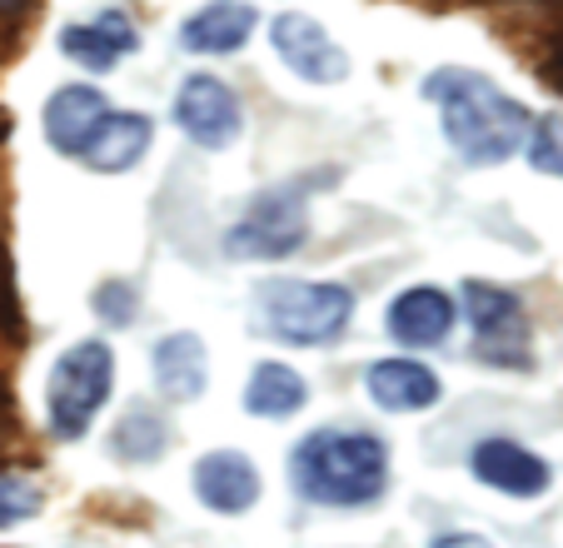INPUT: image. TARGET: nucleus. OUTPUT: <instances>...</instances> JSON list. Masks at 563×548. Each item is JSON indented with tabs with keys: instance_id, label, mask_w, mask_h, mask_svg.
Listing matches in <instances>:
<instances>
[{
	"instance_id": "obj_17",
	"label": "nucleus",
	"mask_w": 563,
	"mask_h": 548,
	"mask_svg": "<svg viewBox=\"0 0 563 548\" xmlns=\"http://www.w3.org/2000/svg\"><path fill=\"white\" fill-rule=\"evenodd\" d=\"M150 370H155V390L170 404H195L210 384V359H205V344L195 335H165L150 354Z\"/></svg>"
},
{
	"instance_id": "obj_20",
	"label": "nucleus",
	"mask_w": 563,
	"mask_h": 548,
	"mask_svg": "<svg viewBox=\"0 0 563 548\" xmlns=\"http://www.w3.org/2000/svg\"><path fill=\"white\" fill-rule=\"evenodd\" d=\"M41 514V484L25 474H0V534Z\"/></svg>"
},
{
	"instance_id": "obj_21",
	"label": "nucleus",
	"mask_w": 563,
	"mask_h": 548,
	"mask_svg": "<svg viewBox=\"0 0 563 548\" xmlns=\"http://www.w3.org/2000/svg\"><path fill=\"white\" fill-rule=\"evenodd\" d=\"M529 165L563 179V116H539L529 125Z\"/></svg>"
},
{
	"instance_id": "obj_13",
	"label": "nucleus",
	"mask_w": 563,
	"mask_h": 548,
	"mask_svg": "<svg viewBox=\"0 0 563 548\" xmlns=\"http://www.w3.org/2000/svg\"><path fill=\"white\" fill-rule=\"evenodd\" d=\"M195 498H200L210 514H245V508L260 504V469L250 453L234 449H214L195 464Z\"/></svg>"
},
{
	"instance_id": "obj_7",
	"label": "nucleus",
	"mask_w": 563,
	"mask_h": 548,
	"mask_svg": "<svg viewBox=\"0 0 563 548\" xmlns=\"http://www.w3.org/2000/svg\"><path fill=\"white\" fill-rule=\"evenodd\" d=\"M170 120L190 145L224 150L240 140V130H245V106H240V96H234L220 75L200 70V75H185V85L175 90Z\"/></svg>"
},
{
	"instance_id": "obj_18",
	"label": "nucleus",
	"mask_w": 563,
	"mask_h": 548,
	"mask_svg": "<svg viewBox=\"0 0 563 548\" xmlns=\"http://www.w3.org/2000/svg\"><path fill=\"white\" fill-rule=\"evenodd\" d=\"M305 404H309L305 374L279 364V359L255 364V374H250V384H245V409L255 414V419H295Z\"/></svg>"
},
{
	"instance_id": "obj_22",
	"label": "nucleus",
	"mask_w": 563,
	"mask_h": 548,
	"mask_svg": "<svg viewBox=\"0 0 563 548\" xmlns=\"http://www.w3.org/2000/svg\"><path fill=\"white\" fill-rule=\"evenodd\" d=\"M96 309L106 325H135V309H140V289L125 285V280H106L96 289Z\"/></svg>"
},
{
	"instance_id": "obj_10",
	"label": "nucleus",
	"mask_w": 563,
	"mask_h": 548,
	"mask_svg": "<svg viewBox=\"0 0 563 548\" xmlns=\"http://www.w3.org/2000/svg\"><path fill=\"white\" fill-rule=\"evenodd\" d=\"M60 51H65V61L80 65V70L106 75V70H115L125 55L140 51V35H135V21H130L125 11H100V15H90V21L65 25Z\"/></svg>"
},
{
	"instance_id": "obj_19",
	"label": "nucleus",
	"mask_w": 563,
	"mask_h": 548,
	"mask_svg": "<svg viewBox=\"0 0 563 548\" xmlns=\"http://www.w3.org/2000/svg\"><path fill=\"white\" fill-rule=\"evenodd\" d=\"M165 449H170V429H165V419H159L155 409H145V404H135V409L115 424V439H110V453L125 459V464H155Z\"/></svg>"
},
{
	"instance_id": "obj_14",
	"label": "nucleus",
	"mask_w": 563,
	"mask_h": 548,
	"mask_svg": "<svg viewBox=\"0 0 563 548\" xmlns=\"http://www.w3.org/2000/svg\"><path fill=\"white\" fill-rule=\"evenodd\" d=\"M364 390L384 414H424L444 399V384L419 359H374L364 370Z\"/></svg>"
},
{
	"instance_id": "obj_1",
	"label": "nucleus",
	"mask_w": 563,
	"mask_h": 548,
	"mask_svg": "<svg viewBox=\"0 0 563 548\" xmlns=\"http://www.w3.org/2000/svg\"><path fill=\"white\" fill-rule=\"evenodd\" d=\"M424 100H434L439 130L464 155V165H504L519 155L529 140L533 116L514 96H504L489 75L464 70V65H444L424 80Z\"/></svg>"
},
{
	"instance_id": "obj_23",
	"label": "nucleus",
	"mask_w": 563,
	"mask_h": 548,
	"mask_svg": "<svg viewBox=\"0 0 563 548\" xmlns=\"http://www.w3.org/2000/svg\"><path fill=\"white\" fill-rule=\"evenodd\" d=\"M429 548H494L489 538H478V534H444V538H434Z\"/></svg>"
},
{
	"instance_id": "obj_9",
	"label": "nucleus",
	"mask_w": 563,
	"mask_h": 548,
	"mask_svg": "<svg viewBox=\"0 0 563 548\" xmlns=\"http://www.w3.org/2000/svg\"><path fill=\"white\" fill-rule=\"evenodd\" d=\"M468 474L509 498H543L553 484V469L539 453L523 449L519 439H504V434H489L468 449Z\"/></svg>"
},
{
	"instance_id": "obj_2",
	"label": "nucleus",
	"mask_w": 563,
	"mask_h": 548,
	"mask_svg": "<svg viewBox=\"0 0 563 548\" xmlns=\"http://www.w3.org/2000/svg\"><path fill=\"white\" fill-rule=\"evenodd\" d=\"M289 484L305 504L364 508L389 489V443L369 429H314L289 453Z\"/></svg>"
},
{
	"instance_id": "obj_8",
	"label": "nucleus",
	"mask_w": 563,
	"mask_h": 548,
	"mask_svg": "<svg viewBox=\"0 0 563 548\" xmlns=\"http://www.w3.org/2000/svg\"><path fill=\"white\" fill-rule=\"evenodd\" d=\"M269 45H275V55L285 61V70L309 85L350 80V55H344V45L305 11L275 15V21H269Z\"/></svg>"
},
{
	"instance_id": "obj_6",
	"label": "nucleus",
	"mask_w": 563,
	"mask_h": 548,
	"mask_svg": "<svg viewBox=\"0 0 563 548\" xmlns=\"http://www.w3.org/2000/svg\"><path fill=\"white\" fill-rule=\"evenodd\" d=\"M464 319L474 329V354L489 370H529L533 364V329L529 309L514 289L468 280L464 285Z\"/></svg>"
},
{
	"instance_id": "obj_12",
	"label": "nucleus",
	"mask_w": 563,
	"mask_h": 548,
	"mask_svg": "<svg viewBox=\"0 0 563 548\" xmlns=\"http://www.w3.org/2000/svg\"><path fill=\"white\" fill-rule=\"evenodd\" d=\"M454 325H459L454 299L434 285H415V289H405V295H394L389 319H384L389 339L405 349H439L454 335Z\"/></svg>"
},
{
	"instance_id": "obj_15",
	"label": "nucleus",
	"mask_w": 563,
	"mask_h": 548,
	"mask_svg": "<svg viewBox=\"0 0 563 548\" xmlns=\"http://www.w3.org/2000/svg\"><path fill=\"white\" fill-rule=\"evenodd\" d=\"M255 25H260V11L250 0H210L195 15H185L180 45L190 55H234L250 45Z\"/></svg>"
},
{
	"instance_id": "obj_11",
	"label": "nucleus",
	"mask_w": 563,
	"mask_h": 548,
	"mask_svg": "<svg viewBox=\"0 0 563 548\" xmlns=\"http://www.w3.org/2000/svg\"><path fill=\"white\" fill-rule=\"evenodd\" d=\"M110 100L106 90H96V85H60L51 100H45V140H51L55 155L65 160H80V150L90 145V135H96V125L110 116Z\"/></svg>"
},
{
	"instance_id": "obj_3",
	"label": "nucleus",
	"mask_w": 563,
	"mask_h": 548,
	"mask_svg": "<svg viewBox=\"0 0 563 548\" xmlns=\"http://www.w3.org/2000/svg\"><path fill=\"white\" fill-rule=\"evenodd\" d=\"M354 289L340 280H265L255 289V325L260 335L295 349H319L350 329Z\"/></svg>"
},
{
	"instance_id": "obj_5",
	"label": "nucleus",
	"mask_w": 563,
	"mask_h": 548,
	"mask_svg": "<svg viewBox=\"0 0 563 548\" xmlns=\"http://www.w3.org/2000/svg\"><path fill=\"white\" fill-rule=\"evenodd\" d=\"M309 240V195L299 185H275L250 200V210L230 224L224 234V254L230 260H289Z\"/></svg>"
},
{
	"instance_id": "obj_16",
	"label": "nucleus",
	"mask_w": 563,
	"mask_h": 548,
	"mask_svg": "<svg viewBox=\"0 0 563 548\" xmlns=\"http://www.w3.org/2000/svg\"><path fill=\"white\" fill-rule=\"evenodd\" d=\"M150 140H155L150 116H140V110H110L96 125L90 145L80 150V165L100 169V175H125V169H135L150 155Z\"/></svg>"
},
{
	"instance_id": "obj_4",
	"label": "nucleus",
	"mask_w": 563,
	"mask_h": 548,
	"mask_svg": "<svg viewBox=\"0 0 563 548\" xmlns=\"http://www.w3.org/2000/svg\"><path fill=\"white\" fill-rule=\"evenodd\" d=\"M115 390V354L106 339H75L60 359L51 364L45 380V419L55 439H80Z\"/></svg>"
}]
</instances>
